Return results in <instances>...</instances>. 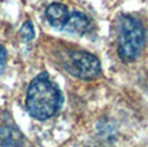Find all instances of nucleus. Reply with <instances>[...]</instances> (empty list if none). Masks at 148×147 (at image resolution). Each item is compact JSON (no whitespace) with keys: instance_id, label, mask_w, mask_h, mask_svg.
I'll return each mask as SVG.
<instances>
[{"instance_id":"nucleus-1","label":"nucleus","mask_w":148,"mask_h":147,"mask_svg":"<svg viewBox=\"0 0 148 147\" xmlns=\"http://www.w3.org/2000/svg\"><path fill=\"white\" fill-rule=\"evenodd\" d=\"M61 101V92L47 72L39 74L27 88L26 109L36 120L42 121L54 116L59 110Z\"/></svg>"},{"instance_id":"nucleus-2","label":"nucleus","mask_w":148,"mask_h":147,"mask_svg":"<svg viewBox=\"0 0 148 147\" xmlns=\"http://www.w3.org/2000/svg\"><path fill=\"white\" fill-rule=\"evenodd\" d=\"M144 44V30L138 19L124 16L119 25V57L124 62H133Z\"/></svg>"},{"instance_id":"nucleus-3","label":"nucleus","mask_w":148,"mask_h":147,"mask_svg":"<svg viewBox=\"0 0 148 147\" xmlns=\"http://www.w3.org/2000/svg\"><path fill=\"white\" fill-rule=\"evenodd\" d=\"M64 67L67 72L82 80L94 79L101 72V63L98 58L86 52H71Z\"/></svg>"},{"instance_id":"nucleus-4","label":"nucleus","mask_w":148,"mask_h":147,"mask_svg":"<svg viewBox=\"0 0 148 147\" xmlns=\"http://www.w3.org/2000/svg\"><path fill=\"white\" fill-rule=\"evenodd\" d=\"M68 9L66 5L61 4V3H52L48 5L47 10H45V16L47 19L53 27L58 30H62L68 18Z\"/></svg>"},{"instance_id":"nucleus-5","label":"nucleus","mask_w":148,"mask_h":147,"mask_svg":"<svg viewBox=\"0 0 148 147\" xmlns=\"http://www.w3.org/2000/svg\"><path fill=\"white\" fill-rule=\"evenodd\" d=\"M90 23L88 17L81 12H72L68 14V18L64 23L63 29L66 32L76 34V35H84L89 31Z\"/></svg>"},{"instance_id":"nucleus-6","label":"nucleus","mask_w":148,"mask_h":147,"mask_svg":"<svg viewBox=\"0 0 148 147\" xmlns=\"http://www.w3.org/2000/svg\"><path fill=\"white\" fill-rule=\"evenodd\" d=\"M0 145L1 146H21L23 145V135L18 129L12 126L0 128Z\"/></svg>"},{"instance_id":"nucleus-7","label":"nucleus","mask_w":148,"mask_h":147,"mask_svg":"<svg viewBox=\"0 0 148 147\" xmlns=\"http://www.w3.org/2000/svg\"><path fill=\"white\" fill-rule=\"evenodd\" d=\"M19 36L22 38V40L25 43H28V41H31L35 38V30H34V26L30 21H26L22 25L21 30H19Z\"/></svg>"},{"instance_id":"nucleus-8","label":"nucleus","mask_w":148,"mask_h":147,"mask_svg":"<svg viewBox=\"0 0 148 147\" xmlns=\"http://www.w3.org/2000/svg\"><path fill=\"white\" fill-rule=\"evenodd\" d=\"M5 62H7V50H5L4 47L0 45V74L4 71Z\"/></svg>"}]
</instances>
